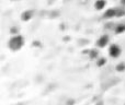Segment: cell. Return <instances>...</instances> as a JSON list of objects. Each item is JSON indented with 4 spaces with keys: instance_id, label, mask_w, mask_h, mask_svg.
Instances as JSON below:
<instances>
[{
    "instance_id": "obj_4",
    "label": "cell",
    "mask_w": 125,
    "mask_h": 105,
    "mask_svg": "<svg viewBox=\"0 0 125 105\" xmlns=\"http://www.w3.org/2000/svg\"><path fill=\"white\" fill-rule=\"evenodd\" d=\"M32 18H33V11L32 10H25L21 13V20L23 22L30 21Z\"/></svg>"
},
{
    "instance_id": "obj_10",
    "label": "cell",
    "mask_w": 125,
    "mask_h": 105,
    "mask_svg": "<svg viewBox=\"0 0 125 105\" xmlns=\"http://www.w3.org/2000/svg\"><path fill=\"white\" fill-rule=\"evenodd\" d=\"M105 64H106L105 58H103V57H99V58L97 59V66H98V67H102V66H104Z\"/></svg>"
},
{
    "instance_id": "obj_7",
    "label": "cell",
    "mask_w": 125,
    "mask_h": 105,
    "mask_svg": "<svg viewBox=\"0 0 125 105\" xmlns=\"http://www.w3.org/2000/svg\"><path fill=\"white\" fill-rule=\"evenodd\" d=\"M114 32L116 33V34H123L125 32V24H117V25L115 26Z\"/></svg>"
},
{
    "instance_id": "obj_3",
    "label": "cell",
    "mask_w": 125,
    "mask_h": 105,
    "mask_svg": "<svg viewBox=\"0 0 125 105\" xmlns=\"http://www.w3.org/2000/svg\"><path fill=\"white\" fill-rule=\"evenodd\" d=\"M109 43H110V37H109V35L103 34V35H101V36L98 38L97 46L99 48H104L105 46L109 45Z\"/></svg>"
},
{
    "instance_id": "obj_6",
    "label": "cell",
    "mask_w": 125,
    "mask_h": 105,
    "mask_svg": "<svg viewBox=\"0 0 125 105\" xmlns=\"http://www.w3.org/2000/svg\"><path fill=\"white\" fill-rule=\"evenodd\" d=\"M105 6H106V1H105V0H97V1L94 2V8L97 9L98 11L103 10V9L105 8Z\"/></svg>"
},
{
    "instance_id": "obj_9",
    "label": "cell",
    "mask_w": 125,
    "mask_h": 105,
    "mask_svg": "<svg viewBox=\"0 0 125 105\" xmlns=\"http://www.w3.org/2000/svg\"><path fill=\"white\" fill-rule=\"evenodd\" d=\"M89 57H90L91 59H95V60H97L98 58H99V53H98V50H95V49L90 50V53H89Z\"/></svg>"
},
{
    "instance_id": "obj_11",
    "label": "cell",
    "mask_w": 125,
    "mask_h": 105,
    "mask_svg": "<svg viewBox=\"0 0 125 105\" xmlns=\"http://www.w3.org/2000/svg\"><path fill=\"white\" fill-rule=\"evenodd\" d=\"M125 14V10L122 8H116V17H122Z\"/></svg>"
},
{
    "instance_id": "obj_13",
    "label": "cell",
    "mask_w": 125,
    "mask_h": 105,
    "mask_svg": "<svg viewBox=\"0 0 125 105\" xmlns=\"http://www.w3.org/2000/svg\"><path fill=\"white\" fill-rule=\"evenodd\" d=\"M13 1H17V0H13Z\"/></svg>"
},
{
    "instance_id": "obj_5",
    "label": "cell",
    "mask_w": 125,
    "mask_h": 105,
    "mask_svg": "<svg viewBox=\"0 0 125 105\" xmlns=\"http://www.w3.org/2000/svg\"><path fill=\"white\" fill-rule=\"evenodd\" d=\"M104 18L105 19H112V18L116 17V8H109L104 12Z\"/></svg>"
},
{
    "instance_id": "obj_8",
    "label": "cell",
    "mask_w": 125,
    "mask_h": 105,
    "mask_svg": "<svg viewBox=\"0 0 125 105\" xmlns=\"http://www.w3.org/2000/svg\"><path fill=\"white\" fill-rule=\"evenodd\" d=\"M115 70H116L117 72H124L125 71V62H120V64H117L116 67H115Z\"/></svg>"
},
{
    "instance_id": "obj_2",
    "label": "cell",
    "mask_w": 125,
    "mask_h": 105,
    "mask_svg": "<svg viewBox=\"0 0 125 105\" xmlns=\"http://www.w3.org/2000/svg\"><path fill=\"white\" fill-rule=\"evenodd\" d=\"M121 54H122V49L117 44H112V45H110V47H109V55H110L111 58L116 59V58H119L120 56H121Z\"/></svg>"
},
{
    "instance_id": "obj_12",
    "label": "cell",
    "mask_w": 125,
    "mask_h": 105,
    "mask_svg": "<svg viewBox=\"0 0 125 105\" xmlns=\"http://www.w3.org/2000/svg\"><path fill=\"white\" fill-rule=\"evenodd\" d=\"M121 3L123 4V6H125V0H121Z\"/></svg>"
},
{
    "instance_id": "obj_1",
    "label": "cell",
    "mask_w": 125,
    "mask_h": 105,
    "mask_svg": "<svg viewBox=\"0 0 125 105\" xmlns=\"http://www.w3.org/2000/svg\"><path fill=\"white\" fill-rule=\"evenodd\" d=\"M23 45H24V38H23V36H21L19 34H15L13 36H11V38L8 42V47L12 52L20 50L23 47Z\"/></svg>"
}]
</instances>
